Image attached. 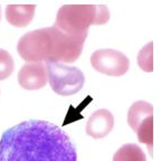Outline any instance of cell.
Wrapping results in <instances>:
<instances>
[{
    "instance_id": "cell-1",
    "label": "cell",
    "mask_w": 161,
    "mask_h": 161,
    "mask_svg": "<svg viewBox=\"0 0 161 161\" xmlns=\"http://www.w3.org/2000/svg\"><path fill=\"white\" fill-rule=\"evenodd\" d=\"M0 161H77V154L60 128L47 121L28 120L3 133Z\"/></svg>"
},
{
    "instance_id": "cell-2",
    "label": "cell",
    "mask_w": 161,
    "mask_h": 161,
    "mask_svg": "<svg viewBox=\"0 0 161 161\" xmlns=\"http://www.w3.org/2000/svg\"><path fill=\"white\" fill-rule=\"evenodd\" d=\"M86 37L68 35L54 25L25 34L18 42L17 52L27 63H73L82 54Z\"/></svg>"
},
{
    "instance_id": "cell-3",
    "label": "cell",
    "mask_w": 161,
    "mask_h": 161,
    "mask_svg": "<svg viewBox=\"0 0 161 161\" xmlns=\"http://www.w3.org/2000/svg\"><path fill=\"white\" fill-rule=\"evenodd\" d=\"M110 11L104 5H65L56 16L55 26L68 35H87L91 25H105Z\"/></svg>"
},
{
    "instance_id": "cell-4",
    "label": "cell",
    "mask_w": 161,
    "mask_h": 161,
    "mask_svg": "<svg viewBox=\"0 0 161 161\" xmlns=\"http://www.w3.org/2000/svg\"><path fill=\"white\" fill-rule=\"evenodd\" d=\"M46 69L50 87L58 95H74L83 88L85 76L77 67L55 62H47Z\"/></svg>"
},
{
    "instance_id": "cell-5",
    "label": "cell",
    "mask_w": 161,
    "mask_h": 161,
    "mask_svg": "<svg viewBox=\"0 0 161 161\" xmlns=\"http://www.w3.org/2000/svg\"><path fill=\"white\" fill-rule=\"evenodd\" d=\"M91 64L98 73L108 76H122L130 67L129 58L115 49H97L91 56Z\"/></svg>"
},
{
    "instance_id": "cell-6",
    "label": "cell",
    "mask_w": 161,
    "mask_h": 161,
    "mask_svg": "<svg viewBox=\"0 0 161 161\" xmlns=\"http://www.w3.org/2000/svg\"><path fill=\"white\" fill-rule=\"evenodd\" d=\"M18 83L24 90L36 91L47 84V69L42 62L26 63L18 73Z\"/></svg>"
},
{
    "instance_id": "cell-7",
    "label": "cell",
    "mask_w": 161,
    "mask_h": 161,
    "mask_svg": "<svg viewBox=\"0 0 161 161\" xmlns=\"http://www.w3.org/2000/svg\"><path fill=\"white\" fill-rule=\"evenodd\" d=\"M114 126V116L105 108L95 111L86 123V134L94 139L105 138Z\"/></svg>"
},
{
    "instance_id": "cell-8",
    "label": "cell",
    "mask_w": 161,
    "mask_h": 161,
    "mask_svg": "<svg viewBox=\"0 0 161 161\" xmlns=\"http://www.w3.org/2000/svg\"><path fill=\"white\" fill-rule=\"evenodd\" d=\"M35 5H8L6 7V19L14 27L28 26L35 16Z\"/></svg>"
},
{
    "instance_id": "cell-9",
    "label": "cell",
    "mask_w": 161,
    "mask_h": 161,
    "mask_svg": "<svg viewBox=\"0 0 161 161\" xmlns=\"http://www.w3.org/2000/svg\"><path fill=\"white\" fill-rule=\"evenodd\" d=\"M151 116H153V105L144 101H138L129 108L128 123L130 128L136 132L139 126L143 124Z\"/></svg>"
},
{
    "instance_id": "cell-10",
    "label": "cell",
    "mask_w": 161,
    "mask_h": 161,
    "mask_svg": "<svg viewBox=\"0 0 161 161\" xmlns=\"http://www.w3.org/2000/svg\"><path fill=\"white\" fill-rule=\"evenodd\" d=\"M113 161H147V159L140 147L133 143H128L122 146L114 153Z\"/></svg>"
},
{
    "instance_id": "cell-11",
    "label": "cell",
    "mask_w": 161,
    "mask_h": 161,
    "mask_svg": "<svg viewBox=\"0 0 161 161\" xmlns=\"http://www.w3.org/2000/svg\"><path fill=\"white\" fill-rule=\"evenodd\" d=\"M153 43L151 42L140 50L138 55V65L144 72L151 73L153 70Z\"/></svg>"
},
{
    "instance_id": "cell-12",
    "label": "cell",
    "mask_w": 161,
    "mask_h": 161,
    "mask_svg": "<svg viewBox=\"0 0 161 161\" xmlns=\"http://www.w3.org/2000/svg\"><path fill=\"white\" fill-rule=\"evenodd\" d=\"M15 69V63L7 50L0 48V80L9 77Z\"/></svg>"
},
{
    "instance_id": "cell-13",
    "label": "cell",
    "mask_w": 161,
    "mask_h": 161,
    "mask_svg": "<svg viewBox=\"0 0 161 161\" xmlns=\"http://www.w3.org/2000/svg\"><path fill=\"white\" fill-rule=\"evenodd\" d=\"M0 19H1V9H0Z\"/></svg>"
}]
</instances>
